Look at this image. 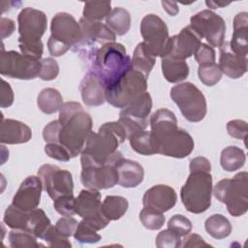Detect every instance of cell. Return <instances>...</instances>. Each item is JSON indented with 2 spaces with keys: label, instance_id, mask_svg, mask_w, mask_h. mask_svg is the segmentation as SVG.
<instances>
[{
  "label": "cell",
  "instance_id": "1",
  "mask_svg": "<svg viewBox=\"0 0 248 248\" xmlns=\"http://www.w3.org/2000/svg\"><path fill=\"white\" fill-rule=\"evenodd\" d=\"M156 154L182 159L189 156L195 142L191 135L177 127V119L168 108H159L149 120Z\"/></svg>",
  "mask_w": 248,
  "mask_h": 248
},
{
  "label": "cell",
  "instance_id": "2",
  "mask_svg": "<svg viewBox=\"0 0 248 248\" xmlns=\"http://www.w3.org/2000/svg\"><path fill=\"white\" fill-rule=\"evenodd\" d=\"M126 139V131L118 121L104 123L98 132L90 133L85 146L80 153V161H86L96 165H116L123 158L117 147Z\"/></svg>",
  "mask_w": 248,
  "mask_h": 248
},
{
  "label": "cell",
  "instance_id": "3",
  "mask_svg": "<svg viewBox=\"0 0 248 248\" xmlns=\"http://www.w3.org/2000/svg\"><path fill=\"white\" fill-rule=\"evenodd\" d=\"M58 121L61 124L59 143L77 157L83 150L84 144L92 132V118L77 102L64 103L59 110Z\"/></svg>",
  "mask_w": 248,
  "mask_h": 248
},
{
  "label": "cell",
  "instance_id": "4",
  "mask_svg": "<svg viewBox=\"0 0 248 248\" xmlns=\"http://www.w3.org/2000/svg\"><path fill=\"white\" fill-rule=\"evenodd\" d=\"M94 72L104 83L106 89L116 83L132 68V59L127 55L123 45L110 42L88 52Z\"/></svg>",
  "mask_w": 248,
  "mask_h": 248
},
{
  "label": "cell",
  "instance_id": "5",
  "mask_svg": "<svg viewBox=\"0 0 248 248\" xmlns=\"http://www.w3.org/2000/svg\"><path fill=\"white\" fill-rule=\"evenodd\" d=\"M212 175L210 171H190L180 190L184 207L191 213L200 214L211 205Z\"/></svg>",
  "mask_w": 248,
  "mask_h": 248
},
{
  "label": "cell",
  "instance_id": "6",
  "mask_svg": "<svg viewBox=\"0 0 248 248\" xmlns=\"http://www.w3.org/2000/svg\"><path fill=\"white\" fill-rule=\"evenodd\" d=\"M214 197L225 203L233 217L244 215L248 210V173L240 171L232 178L220 180L214 187Z\"/></svg>",
  "mask_w": 248,
  "mask_h": 248
},
{
  "label": "cell",
  "instance_id": "7",
  "mask_svg": "<svg viewBox=\"0 0 248 248\" xmlns=\"http://www.w3.org/2000/svg\"><path fill=\"white\" fill-rule=\"evenodd\" d=\"M170 94L186 120L200 122L205 117L207 112L206 100L195 84L183 82L174 85Z\"/></svg>",
  "mask_w": 248,
  "mask_h": 248
},
{
  "label": "cell",
  "instance_id": "8",
  "mask_svg": "<svg viewBox=\"0 0 248 248\" xmlns=\"http://www.w3.org/2000/svg\"><path fill=\"white\" fill-rule=\"evenodd\" d=\"M147 89V78L131 68L112 86L106 89V101L112 107L122 108Z\"/></svg>",
  "mask_w": 248,
  "mask_h": 248
},
{
  "label": "cell",
  "instance_id": "9",
  "mask_svg": "<svg viewBox=\"0 0 248 248\" xmlns=\"http://www.w3.org/2000/svg\"><path fill=\"white\" fill-rule=\"evenodd\" d=\"M41 60L26 56L15 50H4L1 47L0 73L2 76L17 79H33L41 72Z\"/></svg>",
  "mask_w": 248,
  "mask_h": 248
},
{
  "label": "cell",
  "instance_id": "10",
  "mask_svg": "<svg viewBox=\"0 0 248 248\" xmlns=\"http://www.w3.org/2000/svg\"><path fill=\"white\" fill-rule=\"evenodd\" d=\"M151 108L152 99L147 91L140 94L122 108L118 122L124 127L127 139L138 131L145 130L148 125L147 117L150 114Z\"/></svg>",
  "mask_w": 248,
  "mask_h": 248
},
{
  "label": "cell",
  "instance_id": "11",
  "mask_svg": "<svg viewBox=\"0 0 248 248\" xmlns=\"http://www.w3.org/2000/svg\"><path fill=\"white\" fill-rule=\"evenodd\" d=\"M140 34L148 50L156 57H165L169 43V29L165 21L154 14L146 15L140 22Z\"/></svg>",
  "mask_w": 248,
  "mask_h": 248
},
{
  "label": "cell",
  "instance_id": "12",
  "mask_svg": "<svg viewBox=\"0 0 248 248\" xmlns=\"http://www.w3.org/2000/svg\"><path fill=\"white\" fill-rule=\"evenodd\" d=\"M191 27L210 46L220 47L225 42L226 23L222 16L210 10H202L190 18Z\"/></svg>",
  "mask_w": 248,
  "mask_h": 248
},
{
  "label": "cell",
  "instance_id": "13",
  "mask_svg": "<svg viewBox=\"0 0 248 248\" xmlns=\"http://www.w3.org/2000/svg\"><path fill=\"white\" fill-rule=\"evenodd\" d=\"M76 213L96 231L106 228L109 220L102 211L101 194L98 190H81L76 198Z\"/></svg>",
  "mask_w": 248,
  "mask_h": 248
},
{
  "label": "cell",
  "instance_id": "14",
  "mask_svg": "<svg viewBox=\"0 0 248 248\" xmlns=\"http://www.w3.org/2000/svg\"><path fill=\"white\" fill-rule=\"evenodd\" d=\"M38 176L42 180L43 188L53 201L61 196L74 195L73 176L69 170L45 164L38 170Z\"/></svg>",
  "mask_w": 248,
  "mask_h": 248
},
{
  "label": "cell",
  "instance_id": "15",
  "mask_svg": "<svg viewBox=\"0 0 248 248\" xmlns=\"http://www.w3.org/2000/svg\"><path fill=\"white\" fill-rule=\"evenodd\" d=\"M80 181L87 189L99 191L112 188L118 183V173L115 165H96L86 161H80Z\"/></svg>",
  "mask_w": 248,
  "mask_h": 248
},
{
  "label": "cell",
  "instance_id": "16",
  "mask_svg": "<svg viewBox=\"0 0 248 248\" xmlns=\"http://www.w3.org/2000/svg\"><path fill=\"white\" fill-rule=\"evenodd\" d=\"M51 37L69 46H78L82 40V32L79 22L68 13H57L50 23Z\"/></svg>",
  "mask_w": 248,
  "mask_h": 248
},
{
  "label": "cell",
  "instance_id": "17",
  "mask_svg": "<svg viewBox=\"0 0 248 248\" xmlns=\"http://www.w3.org/2000/svg\"><path fill=\"white\" fill-rule=\"evenodd\" d=\"M202 45V37L188 25L178 34L170 37L166 56L185 60L196 53Z\"/></svg>",
  "mask_w": 248,
  "mask_h": 248
},
{
  "label": "cell",
  "instance_id": "18",
  "mask_svg": "<svg viewBox=\"0 0 248 248\" xmlns=\"http://www.w3.org/2000/svg\"><path fill=\"white\" fill-rule=\"evenodd\" d=\"M19 39L41 40L47 27V18L44 12L34 8H24L17 16Z\"/></svg>",
  "mask_w": 248,
  "mask_h": 248
},
{
  "label": "cell",
  "instance_id": "19",
  "mask_svg": "<svg viewBox=\"0 0 248 248\" xmlns=\"http://www.w3.org/2000/svg\"><path fill=\"white\" fill-rule=\"evenodd\" d=\"M79 25L82 32V40L77 47H88V52L97 48V45H105L114 42L116 35L101 21H89L83 17L79 19Z\"/></svg>",
  "mask_w": 248,
  "mask_h": 248
},
{
  "label": "cell",
  "instance_id": "20",
  "mask_svg": "<svg viewBox=\"0 0 248 248\" xmlns=\"http://www.w3.org/2000/svg\"><path fill=\"white\" fill-rule=\"evenodd\" d=\"M43 191V183L39 176H27L20 184L13 198L12 204L23 210L30 211L40 203Z\"/></svg>",
  "mask_w": 248,
  "mask_h": 248
},
{
  "label": "cell",
  "instance_id": "21",
  "mask_svg": "<svg viewBox=\"0 0 248 248\" xmlns=\"http://www.w3.org/2000/svg\"><path fill=\"white\" fill-rule=\"evenodd\" d=\"M176 200L177 196L173 188L165 184H158L145 191L142 204L164 213L175 205Z\"/></svg>",
  "mask_w": 248,
  "mask_h": 248
},
{
  "label": "cell",
  "instance_id": "22",
  "mask_svg": "<svg viewBox=\"0 0 248 248\" xmlns=\"http://www.w3.org/2000/svg\"><path fill=\"white\" fill-rule=\"evenodd\" d=\"M220 48L219 67L223 74L231 78H239L247 72V56L233 52L229 42H224Z\"/></svg>",
  "mask_w": 248,
  "mask_h": 248
},
{
  "label": "cell",
  "instance_id": "23",
  "mask_svg": "<svg viewBox=\"0 0 248 248\" xmlns=\"http://www.w3.org/2000/svg\"><path fill=\"white\" fill-rule=\"evenodd\" d=\"M83 103L89 107H99L106 102V87L100 78L89 71L79 84Z\"/></svg>",
  "mask_w": 248,
  "mask_h": 248
},
{
  "label": "cell",
  "instance_id": "24",
  "mask_svg": "<svg viewBox=\"0 0 248 248\" xmlns=\"http://www.w3.org/2000/svg\"><path fill=\"white\" fill-rule=\"evenodd\" d=\"M32 138L31 128L25 123L2 117L0 128V141L6 144H19L28 142Z\"/></svg>",
  "mask_w": 248,
  "mask_h": 248
},
{
  "label": "cell",
  "instance_id": "25",
  "mask_svg": "<svg viewBox=\"0 0 248 248\" xmlns=\"http://www.w3.org/2000/svg\"><path fill=\"white\" fill-rule=\"evenodd\" d=\"M118 173V183L124 188H134L140 185L144 177L142 166L133 160L121 158L115 165Z\"/></svg>",
  "mask_w": 248,
  "mask_h": 248
},
{
  "label": "cell",
  "instance_id": "26",
  "mask_svg": "<svg viewBox=\"0 0 248 248\" xmlns=\"http://www.w3.org/2000/svg\"><path fill=\"white\" fill-rule=\"evenodd\" d=\"M247 30L248 14L246 12H240L233 18V33L229 43L231 49L239 55L247 56L248 53Z\"/></svg>",
  "mask_w": 248,
  "mask_h": 248
},
{
  "label": "cell",
  "instance_id": "27",
  "mask_svg": "<svg viewBox=\"0 0 248 248\" xmlns=\"http://www.w3.org/2000/svg\"><path fill=\"white\" fill-rule=\"evenodd\" d=\"M50 226L51 222L45 211L41 208H35L26 211L22 230L31 232L37 238L43 239Z\"/></svg>",
  "mask_w": 248,
  "mask_h": 248
},
{
  "label": "cell",
  "instance_id": "28",
  "mask_svg": "<svg viewBox=\"0 0 248 248\" xmlns=\"http://www.w3.org/2000/svg\"><path fill=\"white\" fill-rule=\"evenodd\" d=\"M164 78L170 83L180 82L189 76V66L185 60L165 56L161 60Z\"/></svg>",
  "mask_w": 248,
  "mask_h": 248
},
{
  "label": "cell",
  "instance_id": "29",
  "mask_svg": "<svg viewBox=\"0 0 248 248\" xmlns=\"http://www.w3.org/2000/svg\"><path fill=\"white\" fill-rule=\"evenodd\" d=\"M155 63L156 57L148 50L145 44L143 42L139 43L133 53L132 68L141 73L147 78Z\"/></svg>",
  "mask_w": 248,
  "mask_h": 248
},
{
  "label": "cell",
  "instance_id": "30",
  "mask_svg": "<svg viewBox=\"0 0 248 248\" xmlns=\"http://www.w3.org/2000/svg\"><path fill=\"white\" fill-rule=\"evenodd\" d=\"M106 25L117 36L125 35L131 26L130 13L121 7H116L106 17Z\"/></svg>",
  "mask_w": 248,
  "mask_h": 248
},
{
  "label": "cell",
  "instance_id": "31",
  "mask_svg": "<svg viewBox=\"0 0 248 248\" xmlns=\"http://www.w3.org/2000/svg\"><path fill=\"white\" fill-rule=\"evenodd\" d=\"M63 104L62 95L54 88L43 89L37 98L38 108L46 114H52L60 110Z\"/></svg>",
  "mask_w": 248,
  "mask_h": 248
},
{
  "label": "cell",
  "instance_id": "32",
  "mask_svg": "<svg viewBox=\"0 0 248 248\" xmlns=\"http://www.w3.org/2000/svg\"><path fill=\"white\" fill-rule=\"evenodd\" d=\"M246 161L244 151L234 145L224 148L220 156V164L223 170L227 171H235L240 170Z\"/></svg>",
  "mask_w": 248,
  "mask_h": 248
},
{
  "label": "cell",
  "instance_id": "33",
  "mask_svg": "<svg viewBox=\"0 0 248 248\" xmlns=\"http://www.w3.org/2000/svg\"><path fill=\"white\" fill-rule=\"evenodd\" d=\"M206 232L215 239L228 237L232 232L231 222L222 214H213L204 222Z\"/></svg>",
  "mask_w": 248,
  "mask_h": 248
},
{
  "label": "cell",
  "instance_id": "34",
  "mask_svg": "<svg viewBox=\"0 0 248 248\" xmlns=\"http://www.w3.org/2000/svg\"><path fill=\"white\" fill-rule=\"evenodd\" d=\"M129 202L121 196H107L102 202V211L109 221L120 219L127 211Z\"/></svg>",
  "mask_w": 248,
  "mask_h": 248
},
{
  "label": "cell",
  "instance_id": "35",
  "mask_svg": "<svg viewBox=\"0 0 248 248\" xmlns=\"http://www.w3.org/2000/svg\"><path fill=\"white\" fill-rule=\"evenodd\" d=\"M129 142L134 151L140 155H153L156 154L152 135L150 131H138L132 134L129 138Z\"/></svg>",
  "mask_w": 248,
  "mask_h": 248
},
{
  "label": "cell",
  "instance_id": "36",
  "mask_svg": "<svg viewBox=\"0 0 248 248\" xmlns=\"http://www.w3.org/2000/svg\"><path fill=\"white\" fill-rule=\"evenodd\" d=\"M9 245L13 248H38L44 247L37 241V237L31 232L18 229H12L8 234Z\"/></svg>",
  "mask_w": 248,
  "mask_h": 248
},
{
  "label": "cell",
  "instance_id": "37",
  "mask_svg": "<svg viewBox=\"0 0 248 248\" xmlns=\"http://www.w3.org/2000/svg\"><path fill=\"white\" fill-rule=\"evenodd\" d=\"M111 12L110 2H92L84 3L82 17L89 21H101Z\"/></svg>",
  "mask_w": 248,
  "mask_h": 248
},
{
  "label": "cell",
  "instance_id": "38",
  "mask_svg": "<svg viewBox=\"0 0 248 248\" xmlns=\"http://www.w3.org/2000/svg\"><path fill=\"white\" fill-rule=\"evenodd\" d=\"M140 220L144 228H146L147 230L155 231L160 230L163 227L166 218L164 216V213L150 207L143 206L140 213Z\"/></svg>",
  "mask_w": 248,
  "mask_h": 248
},
{
  "label": "cell",
  "instance_id": "39",
  "mask_svg": "<svg viewBox=\"0 0 248 248\" xmlns=\"http://www.w3.org/2000/svg\"><path fill=\"white\" fill-rule=\"evenodd\" d=\"M222 75L223 73L219 65L216 63L200 65L198 69L199 78L206 86H213L217 84L220 81Z\"/></svg>",
  "mask_w": 248,
  "mask_h": 248
},
{
  "label": "cell",
  "instance_id": "40",
  "mask_svg": "<svg viewBox=\"0 0 248 248\" xmlns=\"http://www.w3.org/2000/svg\"><path fill=\"white\" fill-rule=\"evenodd\" d=\"M97 232L98 231L94 230L89 225H87L83 220H81L74 232V237L79 243L92 244L100 241L102 238V236Z\"/></svg>",
  "mask_w": 248,
  "mask_h": 248
},
{
  "label": "cell",
  "instance_id": "41",
  "mask_svg": "<svg viewBox=\"0 0 248 248\" xmlns=\"http://www.w3.org/2000/svg\"><path fill=\"white\" fill-rule=\"evenodd\" d=\"M191 221L181 214H175L168 222V229L175 232L177 235L185 236L192 231Z\"/></svg>",
  "mask_w": 248,
  "mask_h": 248
},
{
  "label": "cell",
  "instance_id": "42",
  "mask_svg": "<svg viewBox=\"0 0 248 248\" xmlns=\"http://www.w3.org/2000/svg\"><path fill=\"white\" fill-rule=\"evenodd\" d=\"M54 209L62 216H73L76 213V198L74 195H65L54 200Z\"/></svg>",
  "mask_w": 248,
  "mask_h": 248
},
{
  "label": "cell",
  "instance_id": "43",
  "mask_svg": "<svg viewBox=\"0 0 248 248\" xmlns=\"http://www.w3.org/2000/svg\"><path fill=\"white\" fill-rule=\"evenodd\" d=\"M18 46L22 54L39 60L44 52V46L41 40L29 41L18 38Z\"/></svg>",
  "mask_w": 248,
  "mask_h": 248
},
{
  "label": "cell",
  "instance_id": "44",
  "mask_svg": "<svg viewBox=\"0 0 248 248\" xmlns=\"http://www.w3.org/2000/svg\"><path fill=\"white\" fill-rule=\"evenodd\" d=\"M156 246L158 248H178L181 247L180 236L172 231L167 229L161 231L156 237Z\"/></svg>",
  "mask_w": 248,
  "mask_h": 248
},
{
  "label": "cell",
  "instance_id": "45",
  "mask_svg": "<svg viewBox=\"0 0 248 248\" xmlns=\"http://www.w3.org/2000/svg\"><path fill=\"white\" fill-rule=\"evenodd\" d=\"M41 72L39 78L43 80H52L59 74V66L53 58L47 57L41 60Z\"/></svg>",
  "mask_w": 248,
  "mask_h": 248
},
{
  "label": "cell",
  "instance_id": "46",
  "mask_svg": "<svg viewBox=\"0 0 248 248\" xmlns=\"http://www.w3.org/2000/svg\"><path fill=\"white\" fill-rule=\"evenodd\" d=\"M43 239L47 243L48 246H51V247L69 248L72 246L68 237L59 233L58 231L55 229V226H52V225L49 227V229L47 230Z\"/></svg>",
  "mask_w": 248,
  "mask_h": 248
},
{
  "label": "cell",
  "instance_id": "47",
  "mask_svg": "<svg viewBox=\"0 0 248 248\" xmlns=\"http://www.w3.org/2000/svg\"><path fill=\"white\" fill-rule=\"evenodd\" d=\"M227 131L231 137L245 141L248 132L247 122L240 119L231 120L227 123Z\"/></svg>",
  "mask_w": 248,
  "mask_h": 248
},
{
  "label": "cell",
  "instance_id": "48",
  "mask_svg": "<svg viewBox=\"0 0 248 248\" xmlns=\"http://www.w3.org/2000/svg\"><path fill=\"white\" fill-rule=\"evenodd\" d=\"M45 152L48 157L61 162H68L71 159L69 151L59 142L46 143L45 145Z\"/></svg>",
  "mask_w": 248,
  "mask_h": 248
},
{
  "label": "cell",
  "instance_id": "49",
  "mask_svg": "<svg viewBox=\"0 0 248 248\" xmlns=\"http://www.w3.org/2000/svg\"><path fill=\"white\" fill-rule=\"evenodd\" d=\"M194 55L196 61L199 63V66L215 63V50L209 45L202 43V45L200 46V47L198 48Z\"/></svg>",
  "mask_w": 248,
  "mask_h": 248
},
{
  "label": "cell",
  "instance_id": "50",
  "mask_svg": "<svg viewBox=\"0 0 248 248\" xmlns=\"http://www.w3.org/2000/svg\"><path fill=\"white\" fill-rule=\"evenodd\" d=\"M78 225V222L72 216H63L56 222L55 229L62 235L66 237H70L74 235V232Z\"/></svg>",
  "mask_w": 248,
  "mask_h": 248
},
{
  "label": "cell",
  "instance_id": "51",
  "mask_svg": "<svg viewBox=\"0 0 248 248\" xmlns=\"http://www.w3.org/2000/svg\"><path fill=\"white\" fill-rule=\"evenodd\" d=\"M61 124L58 120H53L45 126L43 130V138L46 143L59 142V132Z\"/></svg>",
  "mask_w": 248,
  "mask_h": 248
},
{
  "label": "cell",
  "instance_id": "52",
  "mask_svg": "<svg viewBox=\"0 0 248 248\" xmlns=\"http://www.w3.org/2000/svg\"><path fill=\"white\" fill-rule=\"evenodd\" d=\"M14 103V91L11 85L4 79H2L1 93H0V107L2 108H9Z\"/></svg>",
  "mask_w": 248,
  "mask_h": 248
},
{
  "label": "cell",
  "instance_id": "53",
  "mask_svg": "<svg viewBox=\"0 0 248 248\" xmlns=\"http://www.w3.org/2000/svg\"><path fill=\"white\" fill-rule=\"evenodd\" d=\"M47 48H48L50 55L57 57V56H61L63 54H65L71 48V46H69L55 40L51 36H49L48 41H47Z\"/></svg>",
  "mask_w": 248,
  "mask_h": 248
},
{
  "label": "cell",
  "instance_id": "54",
  "mask_svg": "<svg viewBox=\"0 0 248 248\" xmlns=\"http://www.w3.org/2000/svg\"><path fill=\"white\" fill-rule=\"evenodd\" d=\"M211 245H209L208 243H206L204 241V239L197 234V233H191V234H187L185 235L184 239L182 240L181 243V247L184 248H188V247H209Z\"/></svg>",
  "mask_w": 248,
  "mask_h": 248
},
{
  "label": "cell",
  "instance_id": "55",
  "mask_svg": "<svg viewBox=\"0 0 248 248\" xmlns=\"http://www.w3.org/2000/svg\"><path fill=\"white\" fill-rule=\"evenodd\" d=\"M211 164L205 157H196L190 161V171H210Z\"/></svg>",
  "mask_w": 248,
  "mask_h": 248
},
{
  "label": "cell",
  "instance_id": "56",
  "mask_svg": "<svg viewBox=\"0 0 248 248\" xmlns=\"http://www.w3.org/2000/svg\"><path fill=\"white\" fill-rule=\"evenodd\" d=\"M15 31V21L11 18L7 17H1L0 19V33H1V39H5L13 34Z\"/></svg>",
  "mask_w": 248,
  "mask_h": 248
},
{
  "label": "cell",
  "instance_id": "57",
  "mask_svg": "<svg viewBox=\"0 0 248 248\" xmlns=\"http://www.w3.org/2000/svg\"><path fill=\"white\" fill-rule=\"evenodd\" d=\"M161 4H162V6L164 7L165 11H166L169 15H170V16H175V15L178 13V11H179V9H178V7H177V4H176L175 2L162 1Z\"/></svg>",
  "mask_w": 248,
  "mask_h": 248
},
{
  "label": "cell",
  "instance_id": "58",
  "mask_svg": "<svg viewBox=\"0 0 248 248\" xmlns=\"http://www.w3.org/2000/svg\"><path fill=\"white\" fill-rule=\"evenodd\" d=\"M205 4L207 5V7L211 8V9H217V8H222L225 7L227 5H229L230 3H226V2H222V1H206Z\"/></svg>",
  "mask_w": 248,
  "mask_h": 248
}]
</instances>
